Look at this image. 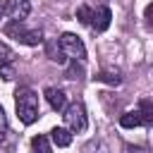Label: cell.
<instances>
[{
	"label": "cell",
	"mask_w": 153,
	"mask_h": 153,
	"mask_svg": "<svg viewBox=\"0 0 153 153\" xmlns=\"http://www.w3.org/2000/svg\"><path fill=\"white\" fill-rule=\"evenodd\" d=\"M14 108H17V117L24 124H33L38 120V96L29 88V86H19L14 91Z\"/></svg>",
	"instance_id": "1"
},
{
	"label": "cell",
	"mask_w": 153,
	"mask_h": 153,
	"mask_svg": "<svg viewBox=\"0 0 153 153\" xmlns=\"http://www.w3.org/2000/svg\"><path fill=\"white\" fill-rule=\"evenodd\" d=\"M151 122H153V105H151L148 98H143L139 103V108L120 115V124L124 129H134V127H141V124L143 127H151Z\"/></svg>",
	"instance_id": "2"
},
{
	"label": "cell",
	"mask_w": 153,
	"mask_h": 153,
	"mask_svg": "<svg viewBox=\"0 0 153 153\" xmlns=\"http://www.w3.org/2000/svg\"><path fill=\"white\" fill-rule=\"evenodd\" d=\"M5 36L24 43V45H38L43 43V33L41 29H26L22 19H12L10 24H5Z\"/></svg>",
	"instance_id": "3"
},
{
	"label": "cell",
	"mask_w": 153,
	"mask_h": 153,
	"mask_svg": "<svg viewBox=\"0 0 153 153\" xmlns=\"http://www.w3.org/2000/svg\"><path fill=\"white\" fill-rule=\"evenodd\" d=\"M65 115V124H67V129L69 131H84L86 127H88V120H86V108H84V103L81 100H74V103H69V105H65V110H62Z\"/></svg>",
	"instance_id": "4"
},
{
	"label": "cell",
	"mask_w": 153,
	"mask_h": 153,
	"mask_svg": "<svg viewBox=\"0 0 153 153\" xmlns=\"http://www.w3.org/2000/svg\"><path fill=\"white\" fill-rule=\"evenodd\" d=\"M60 48H62V53L69 55L72 60H79V62L86 60L84 41H81L79 36H74V33H62V36H60Z\"/></svg>",
	"instance_id": "5"
},
{
	"label": "cell",
	"mask_w": 153,
	"mask_h": 153,
	"mask_svg": "<svg viewBox=\"0 0 153 153\" xmlns=\"http://www.w3.org/2000/svg\"><path fill=\"white\" fill-rule=\"evenodd\" d=\"M0 10L10 19H26L29 12H31V2L29 0H5Z\"/></svg>",
	"instance_id": "6"
},
{
	"label": "cell",
	"mask_w": 153,
	"mask_h": 153,
	"mask_svg": "<svg viewBox=\"0 0 153 153\" xmlns=\"http://www.w3.org/2000/svg\"><path fill=\"white\" fill-rule=\"evenodd\" d=\"M14 62H17V55L12 48H7L2 41H0V76L2 79H14Z\"/></svg>",
	"instance_id": "7"
},
{
	"label": "cell",
	"mask_w": 153,
	"mask_h": 153,
	"mask_svg": "<svg viewBox=\"0 0 153 153\" xmlns=\"http://www.w3.org/2000/svg\"><path fill=\"white\" fill-rule=\"evenodd\" d=\"M110 19H112V12L103 5V7H96V10H91L88 12V24L86 26H91L93 31H105L108 26H110Z\"/></svg>",
	"instance_id": "8"
},
{
	"label": "cell",
	"mask_w": 153,
	"mask_h": 153,
	"mask_svg": "<svg viewBox=\"0 0 153 153\" xmlns=\"http://www.w3.org/2000/svg\"><path fill=\"white\" fill-rule=\"evenodd\" d=\"M43 96H45V100H48V105L55 110V112H62L65 110V105H67V93L62 91V88H55V86H48L45 91H43Z\"/></svg>",
	"instance_id": "9"
},
{
	"label": "cell",
	"mask_w": 153,
	"mask_h": 153,
	"mask_svg": "<svg viewBox=\"0 0 153 153\" xmlns=\"http://www.w3.org/2000/svg\"><path fill=\"white\" fill-rule=\"evenodd\" d=\"M50 139H53V143H55L57 148H67V146L72 143V131H69L67 127H55V129L50 131Z\"/></svg>",
	"instance_id": "10"
},
{
	"label": "cell",
	"mask_w": 153,
	"mask_h": 153,
	"mask_svg": "<svg viewBox=\"0 0 153 153\" xmlns=\"http://www.w3.org/2000/svg\"><path fill=\"white\" fill-rule=\"evenodd\" d=\"M96 79H98V81H105V84L117 86V84H122V72H120V69H115V67H108V69H100Z\"/></svg>",
	"instance_id": "11"
},
{
	"label": "cell",
	"mask_w": 153,
	"mask_h": 153,
	"mask_svg": "<svg viewBox=\"0 0 153 153\" xmlns=\"http://www.w3.org/2000/svg\"><path fill=\"white\" fill-rule=\"evenodd\" d=\"M31 146H33V151H36V153H53L50 141H48V136H43V134L33 136V139H31Z\"/></svg>",
	"instance_id": "12"
},
{
	"label": "cell",
	"mask_w": 153,
	"mask_h": 153,
	"mask_svg": "<svg viewBox=\"0 0 153 153\" xmlns=\"http://www.w3.org/2000/svg\"><path fill=\"white\" fill-rule=\"evenodd\" d=\"M81 153H110V151H108V146H105L103 139H91V141L81 148Z\"/></svg>",
	"instance_id": "13"
},
{
	"label": "cell",
	"mask_w": 153,
	"mask_h": 153,
	"mask_svg": "<svg viewBox=\"0 0 153 153\" xmlns=\"http://www.w3.org/2000/svg\"><path fill=\"white\" fill-rule=\"evenodd\" d=\"M48 57L53 60V62H65V53H62V48H60V43L57 41H53V43H48Z\"/></svg>",
	"instance_id": "14"
},
{
	"label": "cell",
	"mask_w": 153,
	"mask_h": 153,
	"mask_svg": "<svg viewBox=\"0 0 153 153\" xmlns=\"http://www.w3.org/2000/svg\"><path fill=\"white\" fill-rule=\"evenodd\" d=\"M5 134H7V117H5V110L0 105V141L5 139Z\"/></svg>",
	"instance_id": "15"
},
{
	"label": "cell",
	"mask_w": 153,
	"mask_h": 153,
	"mask_svg": "<svg viewBox=\"0 0 153 153\" xmlns=\"http://www.w3.org/2000/svg\"><path fill=\"white\" fill-rule=\"evenodd\" d=\"M0 12H2V10H0Z\"/></svg>",
	"instance_id": "16"
}]
</instances>
